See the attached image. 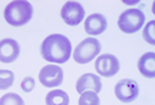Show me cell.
Masks as SVG:
<instances>
[{
  "label": "cell",
  "mask_w": 155,
  "mask_h": 105,
  "mask_svg": "<svg viewBox=\"0 0 155 105\" xmlns=\"http://www.w3.org/2000/svg\"><path fill=\"white\" fill-rule=\"evenodd\" d=\"M41 55L45 60L55 64H63L71 55V43L63 34L48 36L41 45Z\"/></svg>",
  "instance_id": "6da1fadb"
},
{
  "label": "cell",
  "mask_w": 155,
  "mask_h": 105,
  "mask_svg": "<svg viewBox=\"0 0 155 105\" xmlns=\"http://www.w3.org/2000/svg\"><path fill=\"white\" fill-rule=\"evenodd\" d=\"M32 14L33 9L28 2L17 0V2H11L10 4H8L4 11V17L9 25L14 27H20L28 22L32 17Z\"/></svg>",
  "instance_id": "7a4b0ae2"
},
{
  "label": "cell",
  "mask_w": 155,
  "mask_h": 105,
  "mask_svg": "<svg viewBox=\"0 0 155 105\" xmlns=\"http://www.w3.org/2000/svg\"><path fill=\"white\" fill-rule=\"evenodd\" d=\"M101 51V44L96 38H86L76 45L73 57L78 64H87Z\"/></svg>",
  "instance_id": "3957f363"
},
{
  "label": "cell",
  "mask_w": 155,
  "mask_h": 105,
  "mask_svg": "<svg viewBox=\"0 0 155 105\" xmlns=\"http://www.w3.org/2000/svg\"><path fill=\"white\" fill-rule=\"evenodd\" d=\"M145 21V16L139 9H128L121 14L118 18V27L124 33H134L139 31Z\"/></svg>",
  "instance_id": "277c9868"
},
{
  "label": "cell",
  "mask_w": 155,
  "mask_h": 105,
  "mask_svg": "<svg viewBox=\"0 0 155 105\" xmlns=\"http://www.w3.org/2000/svg\"><path fill=\"white\" fill-rule=\"evenodd\" d=\"M114 94L118 100L123 103H130L137 99L139 94L138 83L134 79H129V78L121 79L114 87Z\"/></svg>",
  "instance_id": "5b68a950"
},
{
  "label": "cell",
  "mask_w": 155,
  "mask_h": 105,
  "mask_svg": "<svg viewBox=\"0 0 155 105\" xmlns=\"http://www.w3.org/2000/svg\"><path fill=\"white\" fill-rule=\"evenodd\" d=\"M95 69L100 76L112 77L120 70V61L112 54H104L96 59Z\"/></svg>",
  "instance_id": "8992f818"
},
{
  "label": "cell",
  "mask_w": 155,
  "mask_h": 105,
  "mask_svg": "<svg viewBox=\"0 0 155 105\" xmlns=\"http://www.w3.org/2000/svg\"><path fill=\"white\" fill-rule=\"evenodd\" d=\"M63 21L69 26H78L85 17V10L81 4L76 2H68L64 4L61 11Z\"/></svg>",
  "instance_id": "52a82bcc"
},
{
  "label": "cell",
  "mask_w": 155,
  "mask_h": 105,
  "mask_svg": "<svg viewBox=\"0 0 155 105\" xmlns=\"http://www.w3.org/2000/svg\"><path fill=\"white\" fill-rule=\"evenodd\" d=\"M40 82L42 83V86L45 87H57L61 86L63 78H64V73L62 67L57 66V65H47L45 67H42V70L40 71L38 75Z\"/></svg>",
  "instance_id": "ba28073f"
},
{
  "label": "cell",
  "mask_w": 155,
  "mask_h": 105,
  "mask_svg": "<svg viewBox=\"0 0 155 105\" xmlns=\"http://www.w3.org/2000/svg\"><path fill=\"white\" fill-rule=\"evenodd\" d=\"M20 55V45L15 39L5 38L0 40V61L9 64L14 62Z\"/></svg>",
  "instance_id": "9c48e42d"
},
{
  "label": "cell",
  "mask_w": 155,
  "mask_h": 105,
  "mask_svg": "<svg viewBox=\"0 0 155 105\" xmlns=\"http://www.w3.org/2000/svg\"><path fill=\"white\" fill-rule=\"evenodd\" d=\"M76 92L81 94L86 91H92L96 94L100 93L102 88V83L99 76H96L94 73H85L79 79L76 81Z\"/></svg>",
  "instance_id": "30bf717a"
},
{
  "label": "cell",
  "mask_w": 155,
  "mask_h": 105,
  "mask_svg": "<svg viewBox=\"0 0 155 105\" xmlns=\"http://www.w3.org/2000/svg\"><path fill=\"white\" fill-rule=\"evenodd\" d=\"M107 28L106 17L101 14H92L85 20V31L90 36H99Z\"/></svg>",
  "instance_id": "8fae6325"
},
{
  "label": "cell",
  "mask_w": 155,
  "mask_h": 105,
  "mask_svg": "<svg viewBox=\"0 0 155 105\" xmlns=\"http://www.w3.org/2000/svg\"><path fill=\"white\" fill-rule=\"evenodd\" d=\"M138 69L143 76L148 78H154L155 77V53L150 51L140 56L138 61Z\"/></svg>",
  "instance_id": "7c38bea8"
},
{
  "label": "cell",
  "mask_w": 155,
  "mask_h": 105,
  "mask_svg": "<svg viewBox=\"0 0 155 105\" xmlns=\"http://www.w3.org/2000/svg\"><path fill=\"white\" fill-rule=\"evenodd\" d=\"M46 105H69V95L61 89L52 91L46 97Z\"/></svg>",
  "instance_id": "4fadbf2b"
},
{
  "label": "cell",
  "mask_w": 155,
  "mask_h": 105,
  "mask_svg": "<svg viewBox=\"0 0 155 105\" xmlns=\"http://www.w3.org/2000/svg\"><path fill=\"white\" fill-rule=\"evenodd\" d=\"M79 105H100V98L92 91H86L80 94Z\"/></svg>",
  "instance_id": "5bb4252c"
},
{
  "label": "cell",
  "mask_w": 155,
  "mask_h": 105,
  "mask_svg": "<svg viewBox=\"0 0 155 105\" xmlns=\"http://www.w3.org/2000/svg\"><path fill=\"white\" fill-rule=\"evenodd\" d=\"M15 75L9 70H0V89H8L12 86Z\"/></svg>",
  "instance_id": "9a60e30c"
},
{
  "label": "cell",
  "mask_w": 155,
  "mask_h": 105,
  "mask_svg": "<svg viewBox=\"0 0 155 105\" xmlns=\"http://www.w3.org/2000/svg\"><path fill=\"white\" fill-rule=\"evenodd\" d=\"M0 105H25V103L16 93H8L0 98Z\"/></svg>",
  "instance_id": "2e32d148"
},
{
  "label": "cell",
  "mask_w": 155,
  "mask_h": 105,
  "mask_svg": "<svg viewBox=\"0 0 155 105\" xmlns=\"http://www.w3.org/2000/svg\"><path fill=\"white\" fill-rule=\"evenodd\" d=\"M154 28H155V21H150V22L145 26L144 31H143V37H144L145 42H148V43L151 44V45L155 44V33H154Z\"/></svg>",
  "instance_id": "e0dca14e"
},
{
  "label": "cell",
  "mask_w": 155,
  "mask_h": 105,
  "mask_svg": "<svg viewBox=\"0 0 155 105\" xmlns=\"http://www.w3.org/2000/svg\"><path fill=\"white\" fill-rule=\"evenodd\" d=\"M35 86H36V83H35V79L32 77H25L21 82V88L26 93H30L35 88Z\"/></svg>",
  "instance_id": "ac0fdd59"
}]
</instances>
